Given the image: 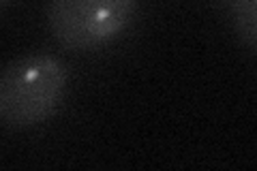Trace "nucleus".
Returning a JSON list of instances; mask_svg holds the SVG:
<instances>
[{"label": "nucleus", "mask_w": 257, "mask_h": 171, "mask_svg": "<svg viewBox=\"0 0 257 171\" xmlns=\"http://www.w3.org/2000/svg\"><path fill=\"white\" fill-rule=\"evenodd\" d=\"M13 3V0H0V7H9Z\"/></svg>", "instance_id": "nucleus-4"}, {"label": "nucleus", "mask_w": 257, "mask_h": 171, "mask_svg": "<svg viewBox=\"0 0 257 171\" xmlns=\"http://www.w3.org/2000/svg\"><path fill=\"white\" fill-rule=\"evenodd\" d=\"M67 67L52 54H26L0 73V122L7 128L39 126L50 120L67 92Z\"/></svg>", "instance_id": "nucleus-1"}, {"label": "nucleus", "mask_w": 257, "mask_h": 171, "mask_svg": "<svg viewBox=\"0 0 257 171\" xmlns=\"http://www.w3.org/2000/svg\"><path fill=\"white\" fill-rule=\"evenodd\" d=\"M138 0H47V26L64 50L82 52L116 39Z\"/></svg>", "instance_id": "nucleus-2"}, {"label": "nucleus", "mask_w": 257, "mask_h": 171, "mask_svg": "<svg viewBox=\"0 0 257 171\" xmlns=\"http://www.w3.org/2000/svg\"><path fill=\"white\" fill-rule=\"evenodd\" d=\"M229 18L238 39L257 54V0H229Z\"/></svg>", "instance_id": "nucleus-3"}]
</instances>
